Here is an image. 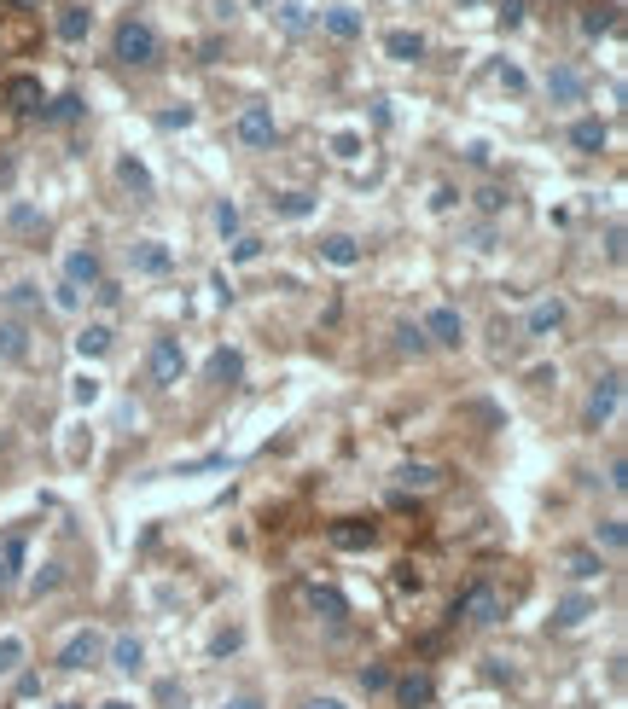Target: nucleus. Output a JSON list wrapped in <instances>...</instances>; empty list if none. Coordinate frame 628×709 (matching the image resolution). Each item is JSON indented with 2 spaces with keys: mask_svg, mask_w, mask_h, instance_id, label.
<instances>
[{
  "mask_svg": "<svg viewBox=\"0 0 628 709\" xmlns=\"http://www.w3.org/2000/svg\"><path fill=\"white\" fill-rule=\"evenodd\" d=\"M111 53H117L122 65H152V58H157V30H152L146 18L117 23V41H111Z\"/></svg>",
  "mask_w": 628,
  "mask_h": 709,
  "instance_id": "obj_1",
  "label": "nucleus"
},
{
  "mask_svg": "<svg viewBox=\"0 0 628 709\" xmlns=\"http://www.w3.org/2000/svg\"><path fill=\"white\" fill-rule=\"evenodd\" d=\"M146 372H152L157 390L181 384V372H187V349H181V337H152V354H146Z\"/></svg>",
  "mask_w": 628,
  "mask_h": 709,
  "instance_id": "obj_2",
  "label": "nucleus"
},
{
  "mask_svg": "<svg viewBox=\"0 0 628 709\" xmlns=\"http://www.w3.org/2000/svg\"><path fill=\"white\" fill-rule=\"evenodd\" d=\"M128 267H134V274L164 279L169 267H175V250H169L164 239H134V244H128Z\"/></svg>",
  "mask_w": 628,
  "mask_h": 709,
  "instance_id": "obj_3",
  "label": "nucleus"
},
{
  "mask_svg": "<svg viewBox=\"0 0 628 709\" xmlns=\"http://www.w3.org/2000/svg\"><path fill=\"white\" fill-rule=\"evenodd\" d=\"M105 657V640L93 628H82V634H70L65 640V652H58V669H70V675H76V669H93Z\"/></svg>",
  "mask_w": 628,
  "mask_h": 709,
  "instance_id": "obj_4",
  "label": "nucleus"
},
{
  "mask_svg": "<svg viewBox=\"0 0 628 709\" xmlns=\"http://www.w3.org/2000/svg\"><path fill=\"white\" fill-rule=\"evenodd\" d=\"M419 332H425V344H442V349H460V344H465V320H460V309H430Z\"/></svg>",
  "mask_w": 628,
  "mask_h": 709,
  "instance_id": "obj_5",
  "label": "nucleus"
},
{
  "mask_svg": "<svg viewBox=\"0 0 628 709\" xmlns=\"http://www.w3.org/2000/svg\"><path fill=\"white\" fill-rule=\"evenodd\" d=\"M274 111L268 105H244L239 111V145H251V152H262V145H274Z\"/></svg>",
  "mask_w": 628,
  "mask_h": 709,
  "instance_id": "obj_6",
  "label": "nucleus"
},
{
  "mask_svg": "<svg viewBox=\"0 0 628 709\" xmlns=\"http://www.w3.org/2000/svg\"><path fill=\"white\" fill-rule=\"evenodd\" d=\"M547 100L553 105H582L588 100V76H582V70H571V65H553L547 70Z\"/></svg>",
  "mask_w": 628,
  "mask_h": 709,
  "instance_id": "obj_7",
  "label": "nucleus"
},
{
  "mask_svg": "<svg viewBox=\"0 0 628 709\" xmlns=\"http://www.w3.org/2000/svg\"><path fill=\"white\" fill-rule=\"evenodd\" d=\"M617 407H623V378L606 372V378H599V390L588 396V425H594V431H599V425H611V413H617Z\"/></svg>",
  "mask_w": 628,
  "mask_h": 709,
  "instance_id": "obj_8",
  "label": "nucleus"
},
{
  "mask_svg": "<svg viewBox=\"0 0 628 709\" xmlns=\"http://www.w3.org/2000/svg\"><path fill=\"white\" fill-rule=\"evenodd\" d=\"M460 617H465V622H477V628H489V622H500V593L489 588V582H477V588L460 599Z\"/></svg>",
  "mask_w": 628,
  "mask_h": 709,
  "instance_id": "obj_9",
  "label": "nucleus"
},
{
  "mask_svg": "<svg viewBox=\"0 0 628 709\" xmlns=\"http://www.w3.org/2000/svg\"><path fill=\"white\" fill-rule=\"evenodd\" d=\"M65 285H76V291L100 285V250H70L65 256Z\"/></svg>",
  "mask_w": 628,
  "mask_h": 709,
  "instance_id": "obj_10",
  "label": "nucleus"
},
{
  "mask_svg": "<svg viewBox=\"0 0 628 709\" xmlns=\"http://www.w3.org/2000/svg\"><path fill=\"white\" fill-rule=\"evenodd\" d=\"M117 180L134 192V204H146V198L157 192V187H152V169H146L140 157H117Z\"/></svg>",
  "mask_w": 628,
  "mask_h": 709,
  "instance_id": "obj_11",
  "label": "nucleus"
},
{
  "mask_svg": "<svg viewBox=\"0 0 628 709\" xmlns=\"http://www.w3.org/2000/svg\"><path fill=\"white\" fill-rule=\"evenodd\" d=\"M606 140H611V128L599 117H576L571 122V145L576 152H606Z\"/></svg>",
  "mask_w": 628,
  "mask_h": 709,
  "instance_id": "obj_12",
  "label": "nucleus"
},
{
  "mask_svg": "<svg viewBox=\"0 0 628 709\" xmlns=\"http://www.w3.org/2000/svg\"><path fill=\"white\" fill-rule=\"evenodd\" d=\"M105 657H111V669H122V675H134V669L146 663V645L134 640V634H117V640L105 645Z\"/></svg>",
  "mask_w": 628,
  "mask_h": 709,
  "instance_id": "obj_13",
  "label": "nucleus"
},
{
  "mask_svg": "<svg viewBox=\"0 0 628 709\" xmlns=\"http://www.w3.org/2000/svg\"><path fill=\"white\" fill-rule=\"evenodd\" d=\"M320 23H326L332 41H355V35H361V12H349V6H326Z\"/></svg>",
  "mask_w": 628,
  "mask_h": 709,
  "instance_id": "obj_14",
  "label": "nucleus"
},
{
  "mask_svg": "<svg viewBox=\"0 0 628 709\" xmlns=\"http://www.w3.org/2000/svg\"><path fill=\"white\" fill-rule=\"evenodd\" d=\"M385 53L396 58V65H419V58H425V41H419L413 30H390L385 35Z\"/></svg>",
  "mask_w": 628,
  "mask_h": 709,
  "instance_id": "obj_15",
  "label": "nucleus"
},
{
  "mask_svg": "<svg viewBox=\"0 0 628 709\" xmlns=\"http://www.w3.org/2000/svg\"><path fill=\"white\" fill-rule=\"evenodd\" d=\"M30 354V332H23V320H0V361H23Z\"/></svg>",
  "mask_w": 628,
  "mask_h": 709,
  "instance_id": "obj_16",
  "label": "nucleus"
},
{
  "mask_svg": "<svg viewBox=\"0 0 628 709\" xmlns=\"http://www.w3.org/2000/svg\"><path fill=\"white\" fill-rule=\"evenodd\" d=\"M559 326H564V302H559V297L529 309V337H547V332H559Z\"/></svg>",
  "mask_w": 628,
  "mask_h": 709,
  "instance_id": "obj_17",
  "label": "nucleus"
},
{
  "mask_svg": "<svg viewBox=\"0 0 628 709\" xmlns=\"http://www.w3.org/2000/svg\"><path fill=\"white\" fill-rule=\"evenodd\" d=\"M6 105L12 111H35V105H41V82L35 76H12L6 82Z\"/></svg>",
  "mask_w": 628,
  "mask_h": 709,
  "instance_id": "obj_18",
  "label": "nucleus"
},
{
  "mask_svg": "<svg viewBox=\"0 0 628 709\" xmlns=\"http://www.w3.org/2000/svg\"><path fill=\"white\" fill-rule=\"evenodd\" d=\"M303 599H309V610H320L326 622H343V617H349L343 593H332V588H303Z\"/></svg>",
  "mask_w": 628,
  "mask_h": 709,
  "instance_id": "obj_19",
  "label": "nucleus"
},
{
  "mask_svg": "<svg viewBox=\"0 0 628 709\" xmlns=\"http://www.w3.org/2000/svg\"><path fill=\"white\" fill-rule=\"evenodd\" d=\"M320 256H326L332 267H355V262H361V244H355L349 233H332L326 244H320Z\"/></svg>",
  "mask_w": 628,
  "mask_h": 709,
  "instance_id": "obj_20",
  "label": "nucleus"
},
{
  "mask_svg": "<svg viewBox=\"0 0 628 709\" xmlns=\"http://www.w3.org/2000/svg\"><path fill=\"white\" fill-rule=\"evenodd\" d=\"M111 349V326L105 320H93V326H82V332H76V354H82V361H93V354H105Z\"/></svg>",
  "mask_w": 628,
  "mask_h": 709,
  "instance_id": "obj_21",
  "label": "nucleus"
},
{
  "mask_svg": "<svg viewBox=\"0 0 628 709\" xmlns=\"http://www.w3.org/2000/svg\"><path fill=\"white\" fill-rule=\"evenodd\" d=\"M209 378H216V384H233V378H244V354H239V349H216V354H209Z\"/></svg>",
  "mask_w": 628,
  "mask_h": 709,
  "instance_id": "obj_22",
  "label": "nucleus"
},
{
  "mask_svg": "<svg viewBox=\"0 0 628 709\" xmlns=\"http://www.w3.org/2000/svg\"><path fill=\"white\" fill-rule=\"evenodd\" d=\"M332 541H338L343 553H355V547H373L378 530H373V523H338V530H332Z\"/></svg>",
  "mask_w": 628,
  "mask_h": 709,
  "instance_id": "obj_23",
  "label": "nucleus"
},
{
  "mask_svg": "<svg viewBox=\"0 0 628 709\" xmlns=\"http://www.w3.org/2000/svg\"><path fill=\"white\" fill-rule=\"evenodd\" d=\"M88 30H93V12L88 6H65V12H58V35H65V41H82Z\"/></svg>",
  "mask_w": 628,
  "mask_h": 709,
  "instance_id": "obj_24",
  "label": "nucleus"
},
{
  "mask_svg": "<svg viewBox=\"0 0 628 709\" xmlns=\"http://www.w3.org/2000/svg\"><path fill=\"white\" fill-rule=\"evenodd\" d=\"M6 309L12 314H35L41 309V285H35V279H18V285L6 291Z\"/></svg>",
  "mask_w": 628,
  "mask_h": 709,
  "instance_id": "obj_25",
  "label": "nucleus"
},
{
  "mask_svg": "<svg viewBox=\"0 0 628 709\" xmlns=\"http://www.w3.org/2000/svg\"><path fill=\"white\" fill-rule=\"evenodd\" d=\"M274 210L286 215V222H309V215H314V198H309V192H279Z\"/></svg>",
  "mask_w": 628,
  "mask_h": 709,
  "instance_id": "obj_26",
  "label": "nucleus"
},
{
  "mask_svg": "<svg viewBox=\"0 0 628 709\" xmlns=\"http://www.w3.org/2000/svg\"><path fill=\"white\" fill-rule=\"evenodd\" d=\"M588 617H594V599L576 593V599H564V605H559V617H553V622H559V628H582Z\"/></svg>",
  "mask_w": 628,
  "mask_h": 709,
  "instance_id": "obj_27",
  "label": "nucleus"
},
{
  "mask_svg": "<svg viewBox=\"0 0 628 709\" xmlns=\"http://www.w3.org/2000/svg\"><path fill=\"white\" fill-rule=\"evenodd\" d=\"M396 698H402V709H419V704H430V675H402Z\"/></svg>",
  "mask_w": 628,
  "mask_h": 709,
  "instance_id": "obj_28",
  "label": "nucleus"
},
{
  "mask_svg": "<svg viewBox=\"0 0 628 709\" xmlns=\"http://www.w3.org/2000/svg\"><path fill=\"white\" fill-rule=\"evenodd\" d=\"M564 570H571L576 582H594V576H606V558H599V553H571V558H564Z\"/></svg>",
  "mask_w": 628,
  "mask_h": 709,
  "instance_id": "obj_29",
  "label": "nucleus"
},
{
  "mask_svg": "<svg viewBox=\"0 0 628 709\" xmlns=\"http://www.w3.org/2000/svg\"><path fill=\"white\" fill-rule=\"evenodd\" d=\"M0 570L18 582V570H23V530H12L6 541H0Z\"/></svg>",
  "mask_w": 628,
  "mask_h": 709,
  "instance_id": "obj_30",
  "label": "nucleus"
},
{
  "mask_svg": "<svg viewBox=\"0 0 628 709\" xmlns=\"http://www.w3.org/2000/svg\"><path fill=\"white\" fill-rule=\"evenodd\" d=\"M23 657H30V645H23L18 634H6V640H0V675H18Z\"/></svg>",
  "mask_w": 628,
  "mask_h": 709,
  "instance_id": "obj_31",
  "label": "nucleus"
},
{
  "mask_svg": "<svg viewBox=\"0 0 628 709\" xmlns=\"http://www.w3.org/2000/svg\"><path fill=\"white\" fill-rule=\"evenodd\" d=\"M396 483H402V488H437V483H442V471H437V466H402V471H396Z\"/></svg>",
  "mask_w": 628,
  "mask_h": 709,
  "instance_id": "obj_32",
  "label": "nucleus"
},
{
  "mask_svg": "<svg viewBox=\"0 0 628 709\" xmlns=\"http://www.w3.org/2000/svg\"><path fill=\"white\" fill-rule=\"evenodd\" d=\"M606 30H617V12L611 6H588L582 12V35H606Z\"/></svg>",
  "mask_w": 628,
  "mask_h": 709,
  "instance_id": "obj_33",
  "label": "nucleus"
},
{
  "mask_svg": "<svg viewBox=\"0 0 628 709\" xmlns=\"http://www.w3.org/2000/svg\"><path fill=\"white\" fill-rule=\"evenodd\" d=\"M6 227H12V233H41V210H30V204H12Z\"/></svg>",
  "mask_w": 628,
  "mask_h": 709,
  "instance_id": "obj_34",
  "label": "nucleus"
},
{
  "mask_svg": "<svg viewBox=\"0 0 628 709\" xmlns=\"http://www.w3.org/2000/svg\"><path fill=\"white\" fill-rule=\"evenodd\" d=\"M41 117H47V122H70V117H82V100H76V93H58V100L47 105Z\"/></svg>",
  "mask_w": 628,
  "mask_h": 709,
  "instance_id": "obj_35",
  "label": "nucleus"
},
{
  "mask_svg": "<svg viewBox=\"0 0 628 709\" xmlns=\"http://www.w3.org/2000/svg\"><path fill=\"white\" fill-rule=\"evenodd\" d=\"M58 582H65V570H58V565H41V570H35V576H30V593L41 599V593H53Z\"/></svg>",
  "mask_w": 628,
  "mask_h": 709,
  "instance_id": "obj_36",
  "label": "nucleus"
},
{
  "mask_svg": "<svg viewBox=\"0 0 628 709\" xmlns=\"http://www.w3.org/2000/svg\"><path fill=\"white\" fill-rule=\"evenodd\" d=\"M594 535H599V541L611 547V553H623V547H628V530H623V518H606V523H599Z\"/></svg>",
  "mask_w": 628,
  "mask_h": 709,
  "instance_id": "obj_37",
  "label": "nucleus"
},
{
  "mask_svg": "<svg viewBox=\"0 0 628 709\" xmlns=\"http://www.w3.org/2000/svg\"><path fill=\"white\" fill-rule=\"evenodd\" d=\"M216 233H221V239H233V233H239V204H227V198L216 204Z\"/></svg>",
  "mask_w": 628,
  "mask_h": 709,
  "instance_id": "obj_38",
  "label": "nucleus"
},
{
  "mask_svg": "<svg viewBox=\"0 0 628 709\" xmlns=\"http://www.w3.org/2000/svg\"><path fill=\"white\" fill-rule=\"evenodd\" d=\"M396 349H402V354H419V349H425V332L402 320V326H396Z\"/></svg>",
  "mask_w": 628,
  "mask_h": 709,
  "instance_id": "obj_39",
  "label": "nucleus"
},
{
  "mask_svg": "<svg viewBox=\"0 0 628 709\" xmlns=\"http://www.w3.org/2000/svg\"><path fill=\"white\" fill-rule=\"evenodd\" d=\"M477 210H483V215H500V210H507V192H500V187H483V192H477Z\"/></svg>",
  "mask_w": 628,
  "mask_h": 709,
  "instance_id": "obj_40",
  "label": "nucleus"
},
{
  "mask_svg": "<svg viewBox=\"0 0 628 709\" xmlns=\"http://www.w3.org/2000/svg\"><path fill=\"white\" fill-rule=\"evenodd\" d=\"M239 645H244V634H239V628H227V634H216V640H209V652L227 657V652H239Z\"/></svg>",
  "mask_w": 628,
  "mask_h": 709,
  "instance_id": "obj_41",
  "label": "nucleus"
},
{
  "mask_svg": "<svg viewBox=\"0 0 628 709\" xmlns=\"http://www.w3.org/2000/svg\"><path fill=\"white\" fill-rule=\"evenodd\" d=\"M500 88H507V93H524V88H529V76H524L518 65H500Z\"/></svg>",
  "mask_w": 628,
  "mask_h": 709,
  "instance_id": "obj_42",
  "label": "nucleus"
},
{
  "mask_svg": "<svg viewBox=\"0 0 628 709\" xmlns=\"http://www.w3.org/2000/svg\"><path fill=\"white\" fill-rule=\"evenodd\" d=\"M256 256H262V239H251V233H244L239 244H233V262H256Z\"/></svg>",
  "mask_w": 628,
  "mask_h": 709,
  "instance_id": "obj_43",
  "label": "nucleus"
},
{
  "mask_svg": "<svg viewBox=\"0 0 628 709\" xmlns=\"http://www.w3.org/2000/svg\"><path fill=\"white\" fill-rule=\"evenodd\" d=\"M53 302H58L65 314H76V309H82V291H76V285H58V291H53Z\"/></svg>",
  "mask_w": 628,
  "mask_h": 709,
  "instance_id": "obj_44",
  "label": "nucleus"
},
{
  "mask_svg": "<svg viewBox=\"0 0 628 709\" xmlns=\"http://www.w3.org/2000/svg\"><path fill=\"white\" fill-rule=\"evenodd\" d=\"M70 396H76L82 407H88V401H100V378H76V390H70Z\"/></svg>",
  "mask_w": 628,
  "mask_h": 709,
  "instance_id": "obj_45",
  "label": "nucleus"
},
{
  "mask_svg": "<svg viewBox=\"0 0 628 709\" xmlns=\"http://www.w3.org/2000/svg\"><path fill=\"white\" fill-rule=\"evenodd\" d=\"M157 122H164V128H187V122H192V105H175V111H164Z\"/></svg>",
  "mask_w": 628,
  "mask_h": 709,
  "instance_id": "obj_46",
  "label": "nucleus"
},
{
  "mask_svg": "<svg viewBox=\"0 0 628 709\" xmlns=\"http://www.w3.org/2000/svg\"><path fill=\"white\" fill-rule=\"evenodd\" d=\"M332 152H338V157H361V140H355V134H338V140H332Z\"/></svg>",
  "mask_w": 628,
  "mask_h": 709,
  "instance_id": "obj_47",
  "label": "nucleus"
},
{
  "mask_svg": "<svg viewBox=\"0 0 628 709\" xmlns=\"http://www.w3.org/2000/svg\"><path fill=\"white\" fill-rule=\"evenodd\" d=\"M361 687H367V692H385L390 675H385V669H361Z\"/></svg>",
  "mask_w": 628,
  "mask_h": 709,
  "instance_id": "obj_48",
  "label": "nucleus"
},
{
  "mask_svg": "<svg viewBox=\"0 0 628 709\" xmlns=\"http://www.w3.org/2000/svg\"><path fill=\"white\" fill-rule=\"evenodd\" d=\"M500 23H507V30H518V23H524V0H507V6H500Z\"/></svg>",
  "mask_w": 628,
  "mask_h": 709,
  "instance_id": "obj_49",
  "label": "nucleus"
},
{
  "mask_svg": "<svg viewBox=\"0 0 628 709\" xmlns=\"http://www.w3.org/2000/svg\"><path fill=\"white\" fill-rule=\"evenodd\" d=\"M93 297H100V302H105V309H111V302H117V297H122V285H117V279H100V285H93Z\"/></svg>",
  "mask_w": 628,
  "mask_h": 709,
  "instance_id": "obj_50",
  "label": "nucleus"
},
{
  "mask_svg": "<svg viewBox=\"0 0 628 709\" xmlns=\"http://www.w3.org/2000/svg\"><path fill=\"white\" fill-rule=\"evenodd\" d=\"M279 23H286V30H303L309 18H303V6H279Z\"/></svg>",
  "mask_w": 628,
  "mask_h": 709,
  "instance_id": "obj_51",
  "label": "nucleus"
},
{
  "mask_svg": "<svg viewBox=\"0 0 628 709\" xmlns=\"http://www.w3.org/2000/svg\"><path fill=\"white\" fill-rule=\"evenodd\" d=\"M303 709H349V704H343V698H309Z\"/></svg>",
  "mask_w": 628,
  "mask_h": 709,
  "instance_id": "obj_52",
  "label": "nucleus"
},
{
  "mask_svg": "<svg viewBox=\"0 0 628 709\" xmlns=\"http://www.w3.org/2000/svg\"><path fill=\"white\" fill-rule=\"evenodd\" d=\"M221 709H262V704H256V698H251V692H244V698H227V704H221Z\"/></svg>",
  "mask_w": 628,
  "mask_h": 709,
  "instance_id": "obj_53",
  "label": "nucleus"
},
{
  "mask_svg": "<svg viewBox=\"0 0 628 709\" xmlns=\"http://www.w3.org/2000/svg\"><path fill=\"white\" fill-rule=\"evenodd\" d=\"M100 709H134V704H128V698H111V704H100Z\"/></svg>",
  "mask_w": 628,
  "mask_h": 709,
  "instance_id": "obj_54",
  "label": "nucleus"
},
{
  "mask_svg": "<svg viewBox=\"0 0 628 709\" xmlns=\"http://www.w3.org/2000/svg\"><path fill=\"white\" fill-rule=\"evenodd\" d=\"M0 588H12V576H6V570H0Z\"/></svg>",
  "mask_w": 628,
  "mask_h": 709,
  "instance_id": "obj_55",
  "label": "nucleus"
},
{
  "mask_svg": "<svg viewBox=\"0 0 628 709\" xmlns=\"http://www.w3.org/2000/svg\"><path fill=\"white\" fill-rule=\"evenodd\" d=\"M58 709H82V704H58Z\"/></svg>",
  "mask_w": 628,
  "mask_h": 709,
  "instance_id": "obj_56",
  "label": "nucleus"
}]
</instances>
